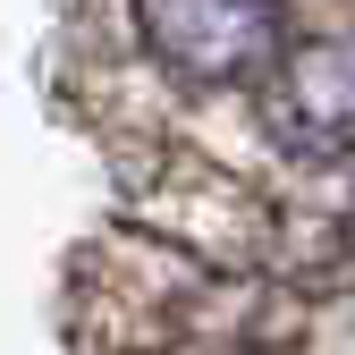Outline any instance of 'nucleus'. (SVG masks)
Returning <instances> with one entry per match:
<instances>
[{"instance_id": "1", "label": "nucleus", "mask_w": 355, "mask_h": 355, "mask_svg": "<svg viewBox=\"0 0 355 355\" xmlns=\"http://www.w3.org/2000/svg\"><path fill=\"white\" fill-rule=\"evenodd\" d=\"M136 34L153 68L178 85H254L271 76L288 51V17L279 0H136Z\"/></svg>"}, {"instance_id": "2", "label": "nucleus", "mask_w": 355, "mask_h": 355, "mask_svg": "<svg viewBox=\"0 0 355 355\" xmlns=\"http://www.w3.org/2000/svg\"><path fill=\"white\" fill-rule=\"evenodd\" d=\"M262 119L296 161H338L355 153V34H304L279 51Z\"/></svg>"}]
</instances>
